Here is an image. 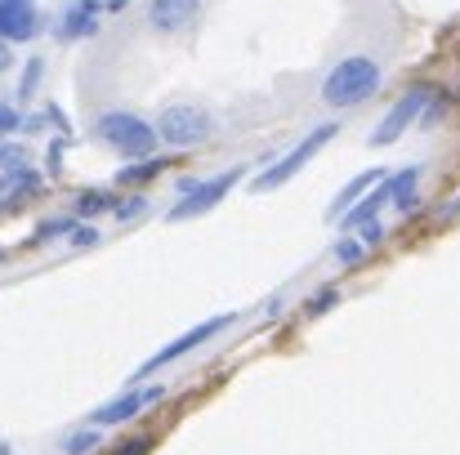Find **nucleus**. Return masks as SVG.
<instances>
[{"label": "nucleus", "instance_id": "obj_1", "mask_svg": "<svg viewBox=\"0 0 460 455\" xmlns=\"http://www.w3.org/2000/svg\"><path fill=\"white\" fill-rule=\"evenodd\" d=\"M380 81H385V72H380V63H376L371 54H349V58H340V63L326 72V81H322V103L335 108V112L362 108L367 99L380 94Z\"/></svg>", "mask_w": 460, "mask_h": 455}, {"label": "nucleus", "instance_id": "obj_2", "mask_svg": "<svg viewBox=\"0 0 460 455\" xmlns=\"http://www.w3.org/2000/svg\"><path fill=\"white\" fill-rule=\"evenodd\" d=\"M94 135H99L103 148H112L121 161H144V156H153L156 144H161L153 121H144L139 112H126V108L103 112L99 126H94Z\"/></svg>", "mask_w": 460, "mask_h": 455}, {"label": "nucleus", "instance_id": "obj_3", "mask_svg": "<svg viewBox=\"0 0 460 455\" xmlns=\"http://www.w3.org/2000/svg\"><path fill=\"white\" fill-rule=\"evenodd\" d=\"M242 174H246V165H228V170L206 174V179H183V183H179V201L165 210V219H170V223H188V219H197V214H210V210L242 183Z\"/></svg>", "mask_w": 460, "mask_h": 455}, {"label": "nucleus", "instance_id": "obj_4", "mask_svg": "<svg viewBox=\"0 0 460 455\" xmlns=\"http://www.w3.org/2000/svg\"><path fill=\"white\" fill-rule=\"evenodd\" d=\"M335 135H340V126H335V121H322V126H313V130H308L305 139H300L296 148L287 152V156H278V161H269V170H260L251 188H255V192H273V188H282V183H291V179H296V174H300V170H305L308 161H313L317 152L326 148V144H331Z\"/></svg>", "mask_w": 460, "mask_h": 455}, {"label": "nucleus", "instance_id": "obj_5", "mask_svg": "<svg viewBox=\"0 0 460 455\" xmlns=\"http://www.w3.org/2000/svg\"><path fill=\"white\" fill-rule=\"evenodd\" d=\"M156 135H161V144L165 148H197V144H206L210 135H215V117L206 112V108H197V103H170V108H161V117L153 121Z\"/></svg>", "mask_w": 460, "mask_h": 455}, {"label": "nucleus", "instance_id": "obj_6", "mask_svg": "<svg viewBox=\"0 0 460 455\" xmlns=\"http://www.w3.org/2000/svg\"><path fill=\"white\" fill-rule=\"evenodd\" d=\"M429 99H434V90L429 85H416V90H407L389 112H385V121L376 126V135H371V148H394L411 126H420V117H425V108H429Z\"/></svg>", "mask_w": 460, "mask_h": 455}, {"label": "nucleus", "instance_id": "obj_7", "mask_svg": "<svg viewBox=\"0 0 460 455\" xmlns=\"http://www.w3.org/2000/svg\"><path fill=\"white\" fill-rule=\"evenodd\" d=\"M228 326H233V312H224V317H206L201 326L183 330L179 339H170L165 348H156L153 357H148V362L139 366V380H144V375H156L161 366H170V362H179V357H188L192 348H201L206 339H215V335H219V330H228Z\"/></svg>", "mask_w": 460, "mask_h": 455}, {"label": "nucleus", "instance_id": "obj_8", "mask_svg": "<svg viewBox=\"0 0 460 455\" xmlns=\"http://www.w3.org/2000/svg\"><path fill=\"white\" fill-rule=\"evenodd\" d=\"M148 402H161V384H153V389H130V393H121V398H112V402L94 407L85 424H94V429H112V424H126V420H135V416H139V411H144Z\"/></svg>", "mask_w": 460, "mask_h": 455}, {"label": "nucleus", "instance_id": "obj_9", "mask_svg": "<svg viewBox=\"0 0 460 455\" xmlns=\"http://www.w3.org/2000/svg\"><path fill=\"white\" fill-rule=\"evenodd\" d=\"M197 18H201V0H148V22L165 36L188 31Z\"/></svg>", "mask_w": 460, "mask_h": 455}, {"label": "nucleus", "instance_id": "obj_10", "mask_svg": "<svg viewBox=\"0 0 460 455\" xmlns=\"http://www.w3.org/2000/svg\"><path fill=\"white\" fill-rule=\"evenodd\" d=\"M40 31L36 0H0V40H31Z\"/></svg>", "mask_w": 460, "mask_h": 455}, {"label": "nucleus", "instance_id": "obj_11", "mask_svg": "<svg viewBox=\"0 0 460 455\" xmlns=\"http://www.w3.org/2000/svg\"><path fill=\"white\" fill-rule=\"evenodd\" d=\"M99 13L103 4L99 0H72L58 18V40H90L99 36Z\"/></svg>", "mask_w": 460, "mask_h": 455}, {"label": "nucleus", "instance_id": "obj_12", "mask_svg": "<svg viewBox=\"0 0 460 455\" xmlns=\"http://www.w3.org/2000/svg\"><path fill=\"white\" fill-rule=\"evenodd\" d=\"M420 179H425V165H407V170L389 174V179H385V188H389V210L411 214L416 201H420Z\"/></svg>", "mask_w": 460, "mask_h": 455}, {"label": "nucleus", "instance_id": "obj_13", "mask_svg": "<svg viewBox=\"0 0 460 455\" xmlns=\"http://www.w3.org/2000/svg\"><path fill=\"white\" fill-rule=\"evenodd\" d=\"M385 174H389V170H380V165H376V170H362L358 179H349V183H344V192H340V197L326 206V219H340V214H344L353 201H362V197H367V192H371V188L385 179Z\"/></svg>", "mask_w": 460, "mask_h": 455}, {"label": "nucleus", "instance_id": "obj_14", "mask_svg": "<svg viewBox=\"0 0 460 455\" xmlns=\"http://www.w3.org/2000/svg\"><path fill=\"white\" fill-rule=\"evenodd\" d=\"M170 161L165 156H144V161H130V165H121V174H117V183L126 188V183H153V179H161V170H165Z\"/></svg>", "mask_w": 460, "mask_h": 455}, {"label": "nucleus", "instance_id": "obj_15", "mask_svg": "<svg viewBox=\"0 0 460 455\" xmlns=\"http://www.w3.org/2000/svg\"><path fill=\"white\" fill-rule=\"evenodd\" d=\"M99 442H103V429L85 424V429H76V433L63 438V451L67 455H90V451H99Z\"/></svg>", "mask_w": 460, "mask_h": 455}, {"label": "nucleus", "instance_id": "obj_16", "mask_svg": "<svg viewBox=\"0 0 460 455\" xmlns=\"http://www.w3.org/2000/svg\"><path fill=\"white\" fill-rule=\"evenodd\" d=\"M117 201L108 197V192H99V188H85L81 197H76V219H90V214H103V210H112Z\"/></svg>", "mask_w": 460, "mask_h": 455}, {"label": "nucleus", "instance_id": "obj_17", "mask_svg": "<svg viewBox=\"0 0 460 455\" xmlns=\"http://www.w3.org/2000/svg\"><path fill=\"white\" fill-rule=\"evenodd\" d=\"M144 210H148V197H144V192H135V197H126V201H117V206H112V214H117L121 223H135Z\"/></svg>", "mask_w": 460, "mask_h": 455}, {"label": "nucleus", "instance_id": "obj_18", "mask_svg": "<svg viewBox=\"0 0 460 455\" xmlns=\"http://www.w3.org/2000/svg\"><path fill=\"white\" fill-rule=\"evenodd\" d=\"M362 255H367V246H362L353 232H340V241H335V259H340V264H358Z\"/></svg>", "mask_w": 460, "mask_h": 455}, {"label": "nucleus", "instance_id": "obj_19", "mask_svg": "<svg viewBox=\"0 0 460 455\" xmlns=\"http://www.w3.org/2000/svg\"><path fill=\"white\" fill-rule=\"evenodd\" d=\"M447 108H452V103H447V94H443V90H434V99H429V108H425V117H420V130H434V126L447 117Z\"/></svg>", "mask_w": 460, "mask_h": 455}, {"label": "nucleus", "instance_id": "obj_20", "mask_svg": "<svg viewBox=\"0 0 460 455\" xmlns=\"http://www.w3.org/2000/svg\"><path fill=\"white\" fill-rule=\"evenodd\" d=\"M40 72H45V63H40V58H27V72H22V81H18V99H31V94H36Z\"/></svg>", "mask_w": 460, "mask_h": 455}, {"label": "nucleus", "instance_id": "obj_21", "mask_svg": "<svg viewBox=\"0 0 460 455\" xmlns=\"http://www.w3.org/2000/svg\"><path fill=\"white\" fill-rule=\"evenodd\" d=\"M340 303V291L335 286H326V291H317L313 300H308V317H322V312H331Z\"/></svg>", "mask_w": 460, "mask_h": 455}, {"label": "nucleus", "instance_id": "obj_22", "mask_svg": "<svg viewBox=\"0 0 460 455\" xmlns=\"http://www.w3.org/2000/svg\"><path fill=\"white\" fill-rule=\"evenodd\" d=\"M72 228H76V219H49V223H40V228H36V241H54V237L72 232Z\"/></svg>", "mask_w": 460, "mask_h": 455}, {"label": "nucleus", "instance_id": "obj_23", "mask_svg": "<svg viewBox=\"0 0 460 455\" xmlns=\"http://www.w3.org/2000/svg\"><path fill=\"white\" fill-rule=\"evenodd\" d=\"M353 237H358V241H362V246L371 250V246H380V241H385V223H380V219H371V223L353 228Z\"/></svg>", "mask_w": 460, "mask_h": 455}, {"label": "nucleus", "instance_id": "obj_24", "mask_svg": "<svg viewBox=\"0 0 460 455\" xmlns=\"http://www.w3.org/2000/svg\"><path fill=\"white\" fill-rule=\"evenodd\" d=\"M72 246H76V250L99 246V228H94V223H76V228H72Z\"/></svg>", "mask_w": 460, "mask_h": 455}, {"label": "nucleus", "instance_id": "obj_25", "mask_svg": "<svg viewBox=\"0 0 460 455\" xmlns=\"http://www.w3.org/2000/svg\"><path fill=\"white\" fill-rule=\"evenodd\" d=\"M18 126H22V117H18L9 103H0V135H13Z\"/></svg>", "mask_w": 460, "mask_h": 455}, {"label": "nucleus", "instance_id": "obj_26", "mask_svg": "<svg viewBox=\"0 0 460 455\" xmlns=\"http://www.w3.org/2000/svg\"><path fill=\"white\" fill-rule=\"evenodd\" d=\"M153 451V438H135V442H126V447H117L112 455H148Z\"/></svg>", "mask_w": 460, "mask_h": 455}, {"label": "nucleus", "instance_id": "obj_27", "mask_svg": "<svg viewBox=\"0 0 460 455\" xmlns=\"http://www.w3.org/2000/svg\"><path fill=\"white\" fill-rule=\"evenodd\" d=\"M45 170H49V174H58V170H63V144H54V148L45 152Z\"/></svg>", "mask_w": 460, "mask_h": 455}, {"label": "nucleus", "instance_id": "obj_28", "mask_svg": "<svg viewBox=\"0 0 460 455\" xmlns=\"http://www.w3.org/2000/svg\"><path fill=\"white\" fill-rule=\"evenodd\" d=\"M9 67V40H0V72Z\"/></svg>", "mask_w": 460, "mask_h": 455}]
</instances>
